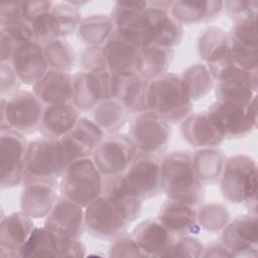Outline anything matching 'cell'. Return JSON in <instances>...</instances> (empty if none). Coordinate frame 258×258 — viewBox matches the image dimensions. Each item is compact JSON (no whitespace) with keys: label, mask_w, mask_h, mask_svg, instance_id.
<instances>
[{"label":"cell","mask_w":258,"mask_h":258,"mask_svg":"<svg viewBox=\"0 0 258 258\" xmlns=\"http://www.w3.org/2000/svg\"><path fill=\"white\" fill-rule=\"evenodd\" d=\"M180 134L188 145L196 148L217 147L225 140L207 111L191 113L181 121Z\"/></svg>","instance_id":"cell-26"},{"label":"cell","mask_w":258,"mask_h":258,"mask_svg":"<svg viewBox=\"0 0 258 258\" xmlns=\"http://www.w3.org/2000/svg\"><path fill=\"white\" fill-rule=\"evenodd\" d=\"M256 23L257 18L234 21L228 33L233 58L247 71L258 70Z\"/></svg>","instance_id":"cell-19"},{"label":"cell","mask_w":258,"mask_h":258,"mask_svg":"<svg viewBox=\"0 0 258 258\" xmlns=\"http://www.w3.org/2000/svg\"><path fill=\"white\" fill-rule=\"evenodd\" d=\"M131 234L144 257H165L176 238L158 219L140 222Z\"/></svg>","instance_id":"cell-24"},{"label":"cell","mask_w":258,"mask_h":258,"mask_svg":"<svg viewBox=\"0 0 258 258\" xmlns=\"http://www.w3.org/2000/svg\"><path fill=\"white\" fill-rule=\"evenodd\" d=\"M204 247L202 241L192 235L176 237L165 257L198 258L202 256Z\"/></svg>","instance_id":"cell-44"},{"label":"cell","mask_w":258,"mask_h":258,"mask_svg":"<svg viewBox=\"0 0 258 258\" xmlns=\"http://www.w3.org/2000/svg\"><path fill=\"white\" fill-rule=\"evenodd\" d=\"M115 29L111 16L92 14L82 18L78 29V39L87 46H102Z\"/></svg>","instance_id":"cell-35"},{"label":"cell","mask_w":258,"mask_h":258,"mask_svg":"<svg viewBox=\"0 0 258 258\" xmlns=\"http://www.w3.org/2000/svg\"><path fill=\"white\" fill-rule=\"evenodd\" d=\"M128 136L138 153L155 156L164 151L170 141V124L149 111H143L132 119Z\"/></svg>","instance_id":"cell-10"},{"label":"cell","mask_w":258,"mask_h":258,"mask_svg":"<svg viewBox=\"0 0 258 258\" xmlns=\"http://www.w3.org/2000/svg\"><path fill=\"white\" fill-rule=\"evenodd\" d=\"M191 157L195 172L203 183L219 182L227 159L221 149L217 147L199 148L191 154Z\"/></svg>","instance_id":"cell-34"},{"label":"cell","mask_w":258,"mask_h":258,"mask_svg":"<svg viewBox=\"0 0 258 258\" xmlns=\"http://www.w3.org/2000/svg\"><path fill=\"white\" fill-rule=\"evenodd\" d=\"M45 105L32 91L19 90L1 99V129L20 134L39 130Z\"/></svg>","instance_id":"cell-7"},{"label":"cell","mask_w":258,"mask_h":258,"mask_svg":"<svg viewBox=\"0 0 258 258\" xmlns=\"http://www.w3.org/2000/svg\"><path fill=\"white\" fill-rule=\"evenodd\" d=\"M257 71L240 70L215 82L217 100L248 104L256 97Z\"/></svg>","instance_id":"cell-27"},{"label":"cell","mask_w":258,"mask_h":258,"mask_svg":"<svg viewBox=\"0 0 258 258\" xmlns=\"http://www.w3.org/2000/svg\"><path fill=\"white\" fill-rule=\"evenodd\" d=\"M145 109L169 124H177L192 113L188 97L179 75L165 73L148 81L145 92Z\"/></svg>","instance_id":"cell-2"},{"label":"cell","mask_w":258,"mask_h":258,"mask_svg":"<svg viewBox=\"0 0 258 258\" xmlns=\"http://www.w3.org/2000/svg\"><path fill=\"white\" fill-rule=\"evenodd\" d=\"M105 135L106 133L93 119L81 117L76 126L60 138V141L74 161L78 158L90 157Z\"/></svg>","instance_id":"cell-25"},{"label":"cell","mask_w":258,"mask_h":258,"mask_svg":"<svg viewBox=\"0 0 258 258\" xmlns=\"http://www.w3.org/2000/svg\"><path fill=\"white\" fill-rule=\"evenodd\" d=\"M148 2H115L112 7L111 18L115 28H125L131 25L146 9Z\"/></svg>","instance_id":"cell-43"},{"label":"cell","mask_w":258,"mask_h":258,"mask_svg":"<svg viewBox=\"0 0 258 258\" xmlns=\"http://www.w3.org/2000/svg\"><path fill=\"white\" fill-rule=\"evenodd\" d=\"M109 71L78 72L73 76V105L80 111H92L109 98Z\"/></svg>","instance_id":"cell-17"},{"label":"cell","mask_w":258,"mask_h":258,"mask_svg":"<svg viewBox=\"0 0 258 258\" xmlns=\"http://www.w3.org/2000/svg\"><path fill=\"white\" fill-rule=\"evenodd\" d=\"M159 184L167 199L198 206L205 197L204 183L198 178L187 151H173L160 159Z\"/></svg>","instance_id":"cell-1"},{"label":"cell","mask_w":258,"mask_h":258,"mask_svg":"<svg viewBox=\"0 0 258 258\" xmlns=\"http://www.w3.org/2000/svg\"><path fill=\"white\" fill-rule=\"evenodd\" d=\"M103 196H105L131 224L141 214L143 201L126 185L122 174L105 176Z\"/></svg>","instance_id":"cell-31"},{"label":"cell","mask_w":258,"mask_h":258,"mask_svg":"<svg viewBox=\"0 0 258 258\" xmlns=\"http://www.w3.org/2000/svg\"><path fill=\"white\" fill-rule=\"evenodd\" d=\"M130 223L103 195L85 208V229L93 237L113 240L126 232Z\"/></svg>","instance_id":"cell-12"},{"label":"cell","mask_w":258,"mask_h":258,"mask_svg":"<svg viewBox=\"0 0 258 258\" xmlns=\"http://www.w3.org/2000/svg\"><path fill=\"white\" fill-rule=\"evenodd\" d=\"M197 211L199 226L207 232H222L231 221L228 208L221 203H205L201 205Z\"/></svg>","instance_id":"cell-41"},{"label":"cell","mask_w":258,"mask_h":258,"mask_svg":"<svg viewBox=\"0 0 258 258\" xmlns=\"http://www.w3.org/2000/svg\"><path fill=\"white\" fill-rule=\"evenodd\" d=\"M171 2H148L146 9L125 29L130 30L144 45H160L174 48L183 36V26L169 13Z\"/></svg>","instance_id":"cell-3"},{"label":"cell","mask_w":258,"mask_h":258,"mask_svg":"<svg viewBox=\"0 0 258 258\" xmlns=\"http://www.w3.org/2000/svg\"><path fill=\"white\" fill-rule=\"evenodd\" d=\"M103 47L109 72L120 74L134 72L135 60L141 45L130 30L115 28Z\"/></svg>","instance_id":"cell-16"},{"label":"cell","mask_w":258,"mask_h":258,"mask_svg":"<svg viewBox=\"0 0 258 258\" xmlns=\"http://www.w3.org/2000/svg\"><path fill=\"white\" fill-rule=\"evenodd\" d=\"M221 241L233 257H256L258 252L257 215L244 214L229 222L222 231Z\"/></svg>","instance_id":"cell-15"},{"label":"cell","mask_w":258,"mask_h":258,"mask_svg":"<svg viewBox=\"0 0 258 258\" xmlns=\"http://www.w3.org/2000/svg\"><path fill=\"white\" fill-rule=\"evenodd\" d=\"M9 62L21 84L29 86H33L49 70L43 45L34 40L20 45Z\"/></svg>","instance_id":"cell-21"},{"label":"cell","mask_w":258,"mask_h":258,"mask_svg":"<svg viewBox=\"0 0 258 258\" xmlns=\"http://www.w3.org/2000/svg\"><path fill=\"white\" fill-rule=\"evenodd\" d=\"M72 161L60 139L33 140L26 149L23 184L32 181L57 182Z\"/></svg>","instance_id":"cell-4"},{"label":"cell","mask_w":258,"mask_h":258,"mask_svg":"<svg viewBox=\"0 0 258 258\" xmlns=\"http://www.w3.org/2000/svg\"><path fill=\"white\" fill-rule=\"evenodd\" d=\"M33 219L18 211L1 218L0 256L19 257V252L34 229Z\"/></svg>","instance_id":"cell-22"},{"label":"cell","mask_w":258,"mask_h":258,"mask_svg":"<svg viewBox=\"0 0 258 258\" xmlns=\"http://www.w3.org/2000/svg\"><path fill=\"white\" fill-rule=\"evenodd\" d=\"M148 81L135 72L120 74L109 72V98L119 101L129 113L146 111L145 92Z\"/></svg>","instance_id":"cell-18"},{"label":"cell","mask_w":258,"mask_h":258,"mask_svg":"<svg viewBox=\"0 0 258 258\" xmlns=\"http://www.w3.org/2000/svg\"><path fill=\"white\" fill-rule=\"evenodd\" d=\"M220 188L224 199L232 204L245 205L251 214L257 207V165L246 154H235L226 159Z\"/></svg>","instance_id":"cell-5"},{"label":"cell","mask_w":258,"mask_h":258,"mask_svg":"<svg viewBox=\"0 0 258 258\" xmlns=\"http://www.w3.org/2000/svg\"><path fill=\"white\" fill-rule=\"evenodd\" d=\"M86 246L66 232L47 226L34 227L19 257H83Z\"/></svg>","instance_id":"cell-9"},{"label":"cell","mask_w":258,"mask_h":258,"mask_svg":"<svg viewBox=\"0 0 258 258\" xmlns=\"http://www.w3.org/2000/svg\"><path fill=\"white\" fill-rule=\"evenodd\" d=\"M21 82L18 79L14 69L10 62H1L0 63V91L1 96L12 95L15 92L19 91V86Z\"/></svg>","instance_id":"cell-48"},{"label":"cell","mask_w":258,"mask_h":258,"mask_svg":"<svg viewBox=\"0 0 258 258\" xmlns=\"http://www.w3.org/2000/svg\"><path fill=\"white\" fill-rule=\"evenodd\" d=\"M224 9L233 21L257 18L258 2L255 0L226 1L224 2Z\"/></svg>","instance_id":"cell-46"},{"label":"cell","mask_w":258,"mask_h":258,"mask_svg":"<svg viewBox=\"0 0 258 258\" xmlns=\"http://www.w3.org/2000/svg\"><path fill=\"white\" fill-rule=\"evenodd\" d=\"M197 206L182 201L167 199L160 207L158 221L175 237L195 235L200 232Z\"/></svg>","instance_id":"cell-20"},{"label":"cell","mask_w":258,"mask_h":258,"mask_svg":"<svg viewBox=\"0 0 258 258\" xmlns=\"http://www.w3.org/2000/svg\"><path fill=\"white\" fill-rule=\"evenodd\" d=\"M27 143L22 134L10 129L0 131V167L2 188L23 184Z\"/></svg>","instance_id":"cell-13"},{"label":"cell","mask_w":258,"mask_h":258,"mask_svg":"<svg viewBox=\"0 0 258 258\" xmlns=\"http://www.w3.org/2000/svg\"><path fill=\"white\" fill-rule=\"evenodd\" d=\"M30 40L32 32L25 21L1 27V62H9L15 50Z\"/></svg>","instance_id":"cell-40"},{"label":"cell","mask_w":258,"mask_h":258,"mask_svg":"<svg viewBox=\"0 0 258 258\" xmlns=\"http://www.w3.org/2000/svg\"><path fill=\"white\" fill-rule=\"evenodd\" d=\"M73 76L71 73L48 70L32 86V92L45 106L72 103Z\"/></svg>","instance_id":"cell-29"},{"label":"cell","mask_w":258,"mask_h":258,"mask_svg":"<svg viewBox=\"0 0 258 258\" xmlns=\"http://www.w3.org/2000/svg\"><path fill=\"white\" fill-rule=\"evenodd\" d=\"M175 50L160 45H144L140 47L134 66V72L146 81L153 80L167 73Z\"/></svg>","instance_id":"cell-33"},{"label":"cell","mask_w":258,"mask_h":258,"mask_svg":"<svg viewBox=\"0 0 258 258\" xmlns=\"http://www.w3.org/2000/svg\"><path fill=\"white\" fill-rule=\"evenodd\" d=\"M160 159L153 155L137 153L122 173L126 185L142 201L151 199L160 191Z\"/></svg>","instance_id":"cell-14"},{"label":"cell","mask_w":258,"mask_h":258,"mask_svg":"<svg viewBox=\"0 0 258 258\" xmlns=\"http://www.w3.org/2000/svg\"><path fill=\"white\" fill-rule=\"evenodd\" d=\"M80 113L73 103L45 106L39 131L44 138L60 139L76 126Z\"/></svg>","instance_id":"cell-30"},{"label":"cell","mask_w":258,"mask_h":258,"mask_svg":"<svg viewBox=\"0 0 258 258\" xmlns=\"http://www.w3.org/2000/svg\"><path fill=\"white\" fill-rule=\"evenodd\" d=\"M198 51L206 64L214 63L231 55L228 33L216 26L206 28L199 37Z\"/></svg>","instance_id":"cell-36"},{"label":"cell","mask_w":258,"mask_h":258,"mask_svg":"<svg viewBox=\"0 0 258 258\" xmlns=\"http://www.w3.org/2000/svg\"><path fill=\"white\" fill-rule=\"evenodd\" d=\"M223 9L224 1H172L169 13L181 25H195L215 19Z\"/></svg>","instance_id":"cell-32"},{"label":"cell","mask_w":258,"mask_h":258,"mask_svg":"<svg viewBox=\"0 0 258 258\" xmlns=\"http://www.w3.org/2000/svg\"><path fill=\"white\" fill-rule=\"evenodd\" d=\"M51 1H21V16L23 21L29 23L38 15L51 9Z\"/></svg>","instance_id":"cell-50"},{"label":"cell","mask_w":258,"mask_h":258,"mask_svg":"<svg viewBox=\"0 0 258 258\" xmlns=\"http://www.w3.org/2000/svg\"><path fill=\"white\" fill-rule=\"evenodd\" d=\"M129 112L117 100L108 99L100 102L93 110V120L107 134L119 133L129 119Z\"/></svg>","instance_id":"cell-37"},{"label":"cell","mask_w":258,"mask_h":258,"mask_svg":"<svg viewBox=\"0 0 258 258\" xmlns=\"http://www.w3.org/2000/svg\"><path fill=\"white\" fill-rule=\"evenodd\" d=\"M57 182L32 181L23 184L20 195V210L31 219L46 218L59 196Z\"/></svg>","instance_id":"cell-23"},{"label":"cell","mask_w":258,"mask_h":258,"mask_svg":"<svg viewBox=\"0 0 258 258\" xmlns=\"http://www.w3.org/2000/svg\"><path fill=\"white\" fill-rule=\"evenodd\" d=\"M49 70L71 73L76 66L77 55L74 47L64 38H57L43 45Z\"/></svg>","instance_id":"cell-39"},{"label":"cell","mask_w":258,"mask_h":258,"mask_svg":"<svg viewBox=\"0 0 258 258\" xmlns=\"http://www.w3.org/2000/svg\"><path fill=\"white\" fill-rule=\"evenodd\" d=\"M137 153L128 135L113 133L105 135L94 149L91 157L105 177L122 174Z\"/></svg>","instance_id":"cell-11"},{"label":"cell","mask_w":258,"mask_h":258,"mask_svg":"<svg viewBox=\"0 0 258 258\" xmlns=\"http://www.w3.org/2000/svg\"><path fill=\"white\" fill-rule=\"evenodd\" d=\"M44 225L66 232L75 239H80L85 229V208L59 196Z\"/></svg>","instance_id":"cell-28"},{"label":"cell","mask_w":258,"mask_h":258,"mask_svg":"<svg viewBox=\"0 0 258 258\" xmlns=\"http://www.w3.org/2000/svg\"><path fill=\"white\" fill-rule=\"evenodd\" d=\"M179 77L191 101L206 97L214 88L215 80L206 63L197 62L186 67Z\"/></svg>","instance_id":"cell-38"},{"label":"cell","mask_w":258,"mask_h":258,"mask_svg":"<svg viewBox=\"0 0 258 258\" xmlns=\"http://www.w3.org/2000/svg\"><path fill=\"white\" fill-rule=\"evenodd\" d=\"M50 12L58 38H64L77 31L82 20L79 7L73 5L70 1L53 2Z\"/></svg>","instance_id":"cell-42"},{"label":"cell","mask_w":258,"mask_h":258,"mask_svg":"<svg viewBox=\"0 0 258 258\" xmlns=\"http://www.w3.org/2000/svg\"><path fill=\"white\" fill-rule=\"evenodd\" d=\"M23 21L21 16V1H10L0 5L1 27Z\"/></svg>","instance_id":"cell-49"},{"label":"cell","mask_w":258,"mask_h":258,"mask_svg":"<svg viewBox=\"0 0 258 258\" xmlns=\"http://www.w3.org/2000/svg\"><path fill=\"white\" fill-rule=\"evenodd\" d=\"M202 257H233L230 249L220 240L204 247Z\"/></svg>","instance_id":"cell-51"},{"label":"cell","mask_w":258,"mask_h":258,"mask_svg":"<svg viewBox=\"0 0 258 258\" xmlns=\"http://www.w3.org/2000/svg\"><path fill=\"white\" fill-rule=\"evenodd\" d=\"M58 187L61 197L86 208L102 195L104 176L91 156L78 158L63 172Z\"/></svg>","instance_id":"cell-6"},{"label":"cell","mask_w":258,"mask_h":258,"mask_svg":"<svg viewBox=\"0 0 258 258\" xmlns=\"http://www.w3.org/2000/svg\"><path fill=\"white\" fill-rule=\"evenodd\" d=\"M225 139H240L257 127V96L248 104L219 101L207 110Z\"/></svg>","instance_id":"cell-8"},{"label":"cell","mask_w":258,"mask_h":258,"mask_svg":"<svg viewBox=\"0 0 258 258\" xmlns=\"http://www.w3.org/2000/svg\"><path fill=\"white\" fill-rule=\"evenodd\" d=\"M80 63L83 68V71L93 73L108 71L103 45L87 46L81 54Z\"/></svg>","instance_id":"cell-47"},{"label":"cell","mask_w":258,"mask_h":258,"mask_svg":"<svg viewBox=\"0 0 258 258\" xmlns=\"http://www.w3.org/2000/svg\"><path fill=\"white\" fill-rule=\"evenodd\" d=\"M111 257H144L132 234L122 233L113 239L109 247Z\"/></svg>","instance_id":"cell-45"}]
</instances>
